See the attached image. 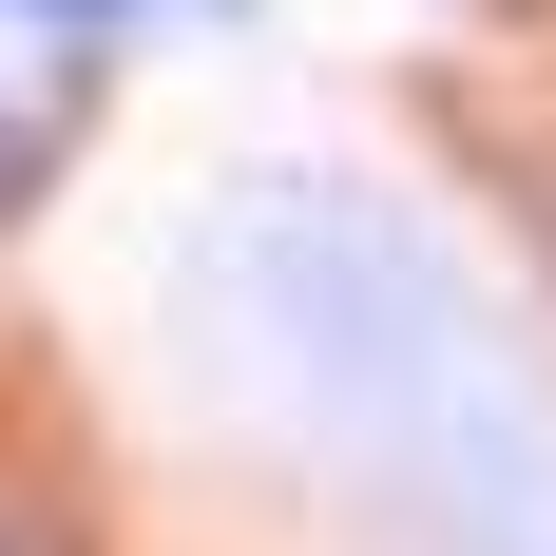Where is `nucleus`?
<instances>
[{
    "label": "nucleus",
    "instance_id": "1",
    "mask_svg": "<svg viewBox=\"0 0 556 556\" xmlns=\"http://www.w3.org/2000/svg\"><path fill=\"white\" fill-rule=\"evenodd\" d=\"M173 327L250 422L327 442L384 480V518L422 556H556V403L518 384V345L480 327V288L345 173H250L192 269Z\"/></svg>",
    "mask_w": 556,
    "mask_h": 556
},
{
    "label": "nucleus",
    "instance_id": "2",
    "mask_svg": "<svg viewBox=\"0 0 556 556\" xmlns=\"http://www.w3.org/2000/svg\"><path fill=\"white\" fill-rule=\"evenodd\" d=\"M0 20H39V39H135V20H250V0H0Z\"/></svg>",
    "mask_w": 556,
    "mask_h": 556
},
{
    "label": "nucleus",
    "instance_id": "3",
    "mask_svg": "<svg viewBox=\"0 0 556 556\" xmlns=\"http://www.w3.org/2000/svg\"><path fill=\"white\" fill-rule=\"evenodd\" d=\"M39 173H58V115H20V97H0V212H20Z\"/></svg>",
    "mask_w": 556,
    "mask_h": 556
},
{
    "label": "nucleus",
    "instance_id": "4",
    "mask_svg": "<svg viewBox=\"0 0 556 556\" xmlns=\"http://www.w3.org/2000/svg\"><path fill=\"white\" fill-rule=\"evenodd\" d=\"M0 556H77V538H58V518H0Z\"/></svg>",
    "mask_w": 556,
    "mask_h": 556
}]
</instances>
